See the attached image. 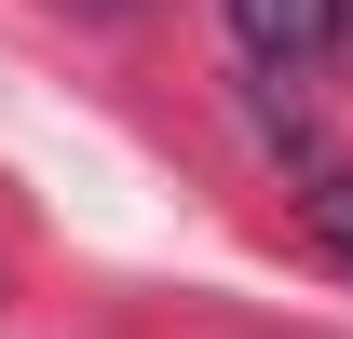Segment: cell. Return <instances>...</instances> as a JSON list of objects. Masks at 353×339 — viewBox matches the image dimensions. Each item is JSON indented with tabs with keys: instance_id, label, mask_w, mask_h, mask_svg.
Instances as JSON below:
<instances>
[{
	"instance_id": "6da1fadb",
	"label": "cell",
	"mask_w": 353,
	"mask_h": 339,
	"mask_svg": "<svg viewBox=\"0 0 353 339\" xmlns=\"http://www.w3.org/2000/svg\"><path fill=\"white\" fill-rule=\"evenodd\" d=\"M340 28V0H231V41L259 54V68H312Z\"/></svg>"
},
{
	"instance_id": "7a4b0ae2",
	"label": "cell",
	"mask_w": 353,
	"mask_h": 339,
	"mask_svg": "<svg viewBox=\"0 0 353 339\" xmlns=\"http://www.w3.org/2000/svg\"><path fill=\"white\" fill-rule=\"evenodd\" d=\"M312 217H326V245H353V176H326V204H312Z\"/></svg>"
}]
</instances>
